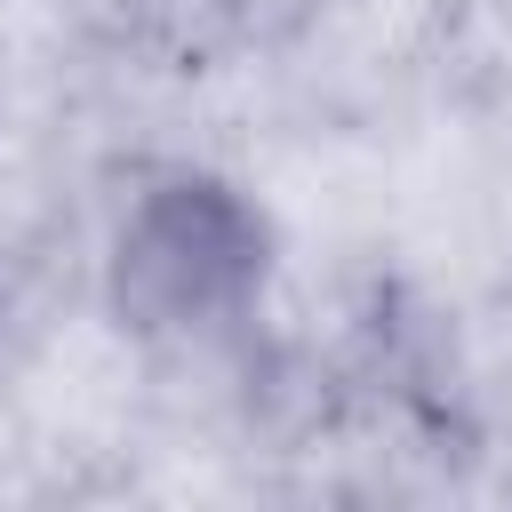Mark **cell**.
Returning <instances> with one entry per match:
<instances>
[{
	"label": "cell",
	"instance_id": "1",
	"mask_svg": "<svg viewBox=\"0 0 512 512\" xmlns=\"http://www.w3.org/2000/svg\"><path fill=\"white\" fill-rule=\"evenodd\" d=\"M256 280H264V224L240 192L208 176H176L144 192L112 256V296L152 336L232 320L256 296Z\"/></svg>",
	"mask_w": 512,
	"mask_h": 512
}]
</instances>
